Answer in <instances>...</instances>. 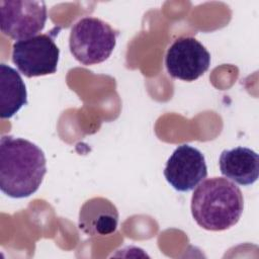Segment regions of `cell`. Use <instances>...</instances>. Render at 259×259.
<instances>
[{
	"mask_svg": "<svg viewBox=\"0 0 259 259\" xmlns=\"http://www.w3.org/2000/svg\"><path fill=\"white\" fill-rule=\"evenodd\" d=\"M47 173L42 150L32 142L3 136L0 139V189L13 198L35 193Z\"/></svg>",
	"mask_w": 259,
	"mask_h": 259,
	"instance_id": "1",
	"label": "cell"
},
{
	"mask_svg": "<svg viewBox=\"0 0 259 259\" xmlns=\"http://www.w3.org/2000/svg\"><path fill=\"white\" fill-rule=\"evenodd\" d=\"M244 208L241 189L223 177L201 181L191 197V213L197 225L207 231H225L235 226Z\"/></svg>",
	"mask_w": 259,
	"mask_h": 259,
	"instance_id": "2",
	"label": "cell"
},
{
	"mask_svg": "<svg viewBox=\"0 0 259 259\" xmlns=\"http://www.w3.org/2000/svg\"><path fill=\"white\" fill-rule=\"evenodd\" d=\"M117 31L107 22L92 16L83 17L71 28L69 48L73 57L85 66L107 60L116 45Z\"/></svg>",
	"mask_w": 259,
	"mask_h": 259,
	"instance_id": "3",
	"label": "cell"
},
{
	"mask_svg": "<svg viewBox=\"0 0 259 259\" xmlns=\"http://www.w3.org/2000/svg\"><path fill=\"white\" fill-rule=\"evenodd\" d=\"M48 19L44 1L1 0L0 29L12 39H25L37 35Z\"/></svg>",
	"mask_w": 259,
	"mask_h": 259,
	"instance_id": "4",
	"label": "cell"
},
{
	"mask_svg": "<svg viewBox=\"0 0 259 259\" xmlns=\"http://www.w3.org/2000/svg\"><path fill=\"white\" fill-rule=\"evenodd\" d=\"M59 57L60 50L49 33L17 40L12 47V62L28 78L56 73Z\"/></svg>",
	"mask_w": 259,
	"mask_h": 259,
	"instance_id": "5",
	"label": "cell"
},
{
	"mask_svg": "<svg viewBox=\"0 0 259 259\" xmlns=\"http://www.w3.org/2000/svg\"><path fill=\"white\" fill-rule=\"evenodd\" d=\"M165 65L171 77L191 82L208 70L210 54L196 38L183 36L168 49Z\"/></svg>",
	"mask_w": 259,
	"mask_h": 259,
	"instance_id": "6",
	"label": "cell"
},
{
	"mask_svg": "<svg viewBox=\"0 0 259 259\" xmlns=\"http://www.w3.org/2000/svg\"><path fill=\"white\" fill-rule=\"evenodd\" d=\"M164 176L175 190L190 191L207 176L204 156L189 145L178 146L166 163Z\"/></svg>",
	"mask_w": 259,
	"mask_h": 259,
	"instance_id": "7",
	"label": "cell"
},
{
	"mask_svg": "<svg viewBox=\"0 0 259 259\" xmlns=\"http://www.w3.org/2000/svg\"><path fill=\"white\" fill-rule=\"evenodd\" d=\"M118 211L115 205L104 197L87 200L79 212V228L90 236H104L116 231Z\"/></svg>",
	"mask_w": 259,
	"mask_h": 259,
	"instance_id": "8",
	"label": "cell"
},
{
	"mask_svg": "<svg viewBox=\"0 0 259 259\" xmlns=\"http://www.w3.org/2000/svg\"><path fill=\"white\" fill-rule=\"evenodd\" d=\"M221 173L240 185H251L259 176V156L249 148L224 150L220 156Z\"/></svg>",
	"mask_w": 259,
	"mask_h": 259,
	"instance_id": "9",
	"label": "cell"
},
{
	"mask_svg": "<svg viewBox=\"0 0 259 259\" xmlns=\"http://www.w3.org/2000/svg\"><path fill=\"white\" fill-rule=\"evenodd\" d=\"M27 104V92L20 74L12 67L0 65V116L10 118Z\"/></svg>",
	"mask_w": 259,
	"mask_h": 259,
	"instance_id": "10",
	"label": "cell"
}]
</instances>
